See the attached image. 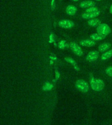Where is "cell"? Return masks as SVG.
Returning a JSON list of instances; mask_svg holds the SVG:
<instances>
[{"instance_id":"1","label":"cell","mask_w":112,"mask_h":125,"mask_svg":"<svg viewBox=\"0 0 112 125\" xmlns=\"http://www.w3.org/2000/svg\"><path fill=\"white\" fill-rule=\"evenodd\" d=\"M90 85L92 88L97 92L102 91L104 88V81L98 78H92L90 80Z\"/></svg>"},{"instance_id":"2","label":"cell","mask_w":112,"mask_h":125,"mask_svg":"<svg viewBox=\"0 0 112 125\" xmlns=\"http://www.w3.org/2000/svg\"><path fill=\"white\" fill-rule=\"evenodd\" d=\"M76 87L78 90L83 92H87L89 90V84L85 81L79 79L76 83Z\"/></svg>"},{"instance_id":"3","label":"cell","mask_w":112,"mask_h":125,"mask_svg":"<svg viewBox=\"0 0 112 125\" xmlns=\"http://www.w3.org/2000/svg\"><path fill=\"white\" fill-rule=\"evenodd\" d=\"M97 31L98 33L101 35L106 36L109 35L111 32V30L108 24H100L98 27H97Z\"/></svg>"},{"instance_id":"4","label":"cell","mask_w":112,"mask_h":125,"mask_svg":"<svg viewBox=\"0 0 112 125\" xmlns=\"http://www.w3.org/2000/svg\"><path fill=\"white\" fill-rule=\"evenodd\" d=\"M58 25H59V26L63 28L69 29L74 26V23L69 20L65 19V20H62L58 22Z\"/></svg>"},{"instance_id":"5","label":"cell","mask_w":112,"mask_h":125,"mask_svg":"<svg viewBox=\"0 0 112 125\" xmlns=\"http://www.w3.org/2000/svg\"><path fill=\"white\" fill-rule=\"evenodd\" d=\"M69 46H70L71 50L74 52V53L76 54L79 56L83 54V51H82L81 49L79 47V45L77 43H76L75 42H71Z\"/></svg>"},{"instance_id":"6","label":"cell","mask_w":112,"mask_h":125,"mask_svg":"<svg viewBox=\"0 0 112 125\" xmlns=\"http://www.w3.org/2000/svg\"><path fill=\"white\" fill-rule=\"evenodd\" d=\"M99 14H100V10L96 12H85L82 14V18L85 19H94L95 17H98Z\"/></svg>"},{"instance_id":"7","label":"cell","mask_w":112,"mask_h":125,"mask_svg":"<svg viewBox=\"0 0 112 125\" xmlns=\"http://www.w3.org/2000/svg\"><path fill=\"white\" fill-rule=\"evenodd\" d=\"M99 56V53L96 51H93L90 52L87 56V60L89 62H94L98 59Z\"/></svg>"},{"instance_id":"8","label":"cell","mask_w":112,"mask_h":125,"mask_svg":"<svg viewBox=\"0 0 112 125\" xmlns=\"http://www.w3.org/2000/svg\"><path fill=\"white\" fill-rule=\"evenodd\" d=\"M95 44H96L95 41L92 39H85V40H83L80 42V45L84 46V47H88L94 46Z\"/></svg>"},{"instance_id":"9","label":"cell","mask_w":112,"mask_h":125,"mask_svg":"<svg viewBox=\"0 0 112 125\" xmlns=\"http://www.w3.org/2000/svg\"><path fill=\"white\" fill-rule=\"evenodd\" d=\"M80 7L83 9L90 8L92 7H94L95 3L92 1H83L80 3Z\"/></svg>"},{"instance_id":"10","label":"cell","mask_w":112,"mask_h":125,"mask_svg":"<svg viewBox=\"0 0 112 125\" xmlns=\"http://www.w3.org/2000/svg\"><path fill=\"white\" fill-rule=\"evenodd\" d=\"M100 24H101V21L98 19H89V21H88V24L92 27L98 26Z\"/></svg>"},{"instance_id":"11","label":"cell","mask_w":112,"mask_h":125,"mask_svg":"<svg viewBox=\"0 0 112 125\" xmlns=\"http://www.w3.org/2000/svg\"><path fill=\"white\" fill-rule=\"evenodd\" d=\"M77 12V8L73 5H68L66 8V12L69 16L74 15Z\"/></svg>"},{"instance_id":"12","label":"cell","mask_w":112,"mask_h":125,"mask_svg":"<svg viewBox=\"0 0 112 125\" xmlns=\"http://www.w3.org/2000/svg\"><path fill=\"white\" fill-rule=\"evenodd\" d=\"M110 46H111V45H110V44L109 43H102V45H100V46L98 47V50H99V51L100 52H104L110 49Z\"/></svg>"},{"instance_id":"13","label":"cell","mask_w":112,"mask_h":125,"mask_svg":"<svg viewBox=\"0 0 112 125\" xmlns=\"http://www.w3.org/2000/svg\"><path fill=\"white\" fill-rule=\"evenodd\" d=\"M106 38V36L101 35L100 33H93L92 35H90V39L94 40V41H100L102 39Z\"/></svg>"},{"instance_id":"14","label":"cell","mask_w":112,"mask_h":125,"mask_svg":"<svg viewBox=\"0 0 112 125\" xmlns=\"http://www.w3.org/2000/svg\"><path fill=\"white\" fill-rule=\"evenodd\" d=\"M112 56V50H110L109 51L104 52L101 56V59L102 60H107L110 59V58Z\"/></svg>"},{"instance_id":"15","label":"cell","mask_w":112,"mask_h":125,"mask_svg":"<svg viewBox=\"0 0 112 125\" xmlns=\"http://www.w3.org/2000/svg\"><path fill=\"white\" fill-rule=\"evenodd\" d=\"M65 60L67 62L70 63L71 64H72V65H73V66H76V61L73 59H72V58H66Z\"/></svg>"},{"instance_id":"16","label":"cell","mask_w":112,"mask_h":125,"mask_svg":"<svg viewBox=\"0 0 112 125\" xmlns=\"http://www.w3.org/2000/svg\"><path fill=\"white\" fill-rule=\"evenodd\" d=\"M106 73L107 75H108L112 77V66L108 67V68L106 69Z\"/></svg>"},{"instance_id":"17","label":"cell","mask_w":112,"mask_h":125,"mask_svg":"<svg viewBox=\"0 0 112 125\" xmlns=\"http://www.w3.org/2000/svg\"><path fill=\"white\" fill-rule=\"evenodd\" d=\"M98 10H99L96 7H92L88 8L86 10V12H96V11H98Z\"/></svg>"},{"instance_id":"18","label":"cell","mask_w":112,"mask_h":125,"mask_svg":"<svg viewBox=\"0 0 112 125\" xmlns=\"http://www.w3.org/2000/svg\"><path fill=\"white\" fill-rule=\"evenodd\" d=\"M66 46V41H61L58 44V47H59L60 49H64L65 48V47Z\"/></svg>"},{"instance_id":"19","label":"cell","mask_w":112,"mask_h":125,"mask_svg":"<svg viewBox=\"0 0 112 125\" xmlns=\"http://www.w3.org/2000/svg\"><path fill=\"white\" fill-rule=\"evenodd\" d=\"M52 87H53V86H52L51 84H50L49 83H47V84H45V86L43 87V90H51Z\"/></svg>"},{"instance_id":"20","label":"cell","mask_w":112,"mask_h":125,"mask_svg":"<svg viewBox=\"0 0 112 125\" xmlns=\"http://www.w3.org/2000/svg\"><path fill=\"white\" fill-rule=\"evenodd\" d=\"M55 1L54 0H53L52 1V8H53V9H55Z\"/></svg>"},{"instance_id":"21","label":"cell","mask_w":112,"mask_h":125,"mask_svg":"<svg viewBox=\"0 0 112 125\" xmlns=\"http://www.w3.org/2000/svg\"><path fill=\"white\" fill-rule=\"evenodd\" d=\"M110 13H112V6H111V7H110Z\"/></svg>"},{"instance_id":"22","label":"cell","mask_w":112,"mask_h":125,"mask_svg":"<svg viewBox=\"0 0 112 125\" xmlns=\"http://www.w3.org/2000/svg\"><path fill=\"white\" fill-rule=\"evenodd\" d=\"M71 1H78V0H71Z\"/></svg>"},{"instance_id":"23","label":"cell","mask_w":112,"mask_h":125,"mask_svg":"<svg viewBox=\"0 0 112 125\" xmlns=\"http://www.w3.org/2000/svg\"><path fill=\"white\" fill-rule=\"evenodd\" d=\"M96 1H101V0H96Z\"/></svg>"}]
</instances>
